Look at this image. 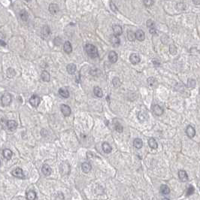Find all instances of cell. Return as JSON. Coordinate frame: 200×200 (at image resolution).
<instances>
[{
    "label": "cell",
    "instance_id": "obj_3",
    "mask_svg": "<svg viewBox=\"0 0 200 200\" xmlns=\"http://www.w3.org/2000/svg\"><path fill=\"white\" fill-rule=\"evenodd\" d=\"M11 175L15 178L23 179L25 178V175L23 174V171L21 168H16L15 169L11 171Z\"/></svg>",
    "mask_w": 200,
    "mask_h": 200
},
{
    "label": "cell",
    "instance_id": "obj_13",
    "mask_svg": "<svg viewBox=\"0 0 200 200\" xmlns=\"http://www.w3.org/2000/svg\"><path fill=\"white\" fill-rule=\"evenodd\" d=\"M178 177L182 182H186L188 180V175L184 170H180L178 171Z\"/></svg>",
    "mask_w": 200,
    "mask_h": 200
},
{
    "label": "cell",
    "instance_id": "obj_25",
    "mask_svg": "<svg viewBox=\"0 0 200 200\" xmlns=\"http://www.w3.org/2000/svg\"><path fill=\"white\" fill-rule=\"evenodd\" d=\"M102 150L105 154H109L111 152L112 148H111V145L108 142H104L102 144Z\"/></svg>",
    "mask_w": 200,
    "mask_h": 200
},
{
    "label": "cell",
    "instance_id": "obj_44",
    "mask_svg": "<svg viewBox=\"0 0 200 200\" xmlns=\"http://www.w3.org/2000/svg\"><path fill=\"white\" fill-rule=\"evenodd\" d=\"M147 26H148V28H151L153 26H155L154 23V21H152V20H148L147 21Z\"/></svg>",
    "mask_w": 200,
    "mask_h": 200
},
{
    "label": "cell",
    "instance_id": "obj_19",
    "mask_svg": "<svg viewBox=\"0 0 200 200\" xmlns=\"http://www.w3.org/2000/svg\"><path fill=\"white\" fill-rule=\"evenodd\" d=\"M113 32H114V35L119 36L122 34L123 32V30L122 27L119 25H114L113 26Z\"/></svg>",
    "mask_w": 200,
    "mask_h": 200
},
{
    "label": "cell",
    "instance_id": "obj_51",
    "mask_svg": "<svg viewBox=\"0 0 200 200\" xmlns=\"http://www.w3.org/2000/svg\"><path fill=\"white\" fill-rule=\"evenodd\" d=\"M0 166H1V160H0Z\"/></svg>",
    "mask_w": 200,
    "mask_h": 200
},
{
    "label": "cell",
    "instance_id": "obj_39",
    "mask_svg": "<svg viewBox=\"0 0 200 200\" xmlns=\"http://www.w3.org/2000/svg\"><path fill=\"white\" fill-rule=\"evenodd\" d=\"M7 75L8 78H13L15 75V69L11 68H9L7 70Z\"/></svg>",
    "mask_w": 200,
    "mask_h": 200
},
{
    "label": "cell",
    "instance_id": "obj_2",
    "mask_svg": "<svg viewBox=\"0 0 200 200\" xmlns=\"http://www.w3.org/2000/svg\"><path fill=\"white\" fill-rule=\"evenodd\" d=\"M11 101H12L11 95L8 93H4L3 96L1 98V102H2V104L3 106H8L11 103Z\"/></svg>",
    "mask_w": 200,
    "mask_h": 200
},
{
    "label": "cell",
    "instance_id": "obj_41",
    "mask_svg": "<svg viewBox=\"0 0 200 200\" xmlns=\"http://www.w3.org/2000/svg\"><path fill=\"white\" fill-rule=\"evenodd\" d=\"M53 44L56 46H59L62 44V38H60L59 37L55 38L54 41H53Z\"/></svg>",
    "mask_w": 200,
    "mask_h": 200
},
{
    "label": "cell",
    "instance_id": "obj_43",
    "mask_svg": "<svg viewBox=\"0 0 200 200\" xmlns=\"http://www.w3.org/2000/svg\"><path fill=\"white\" fill-rule=\"evenodd\" d=\"M110 7H111V9L114 12V13H117L118 11V8L116 7V5H114V3L111 1L110 2Z\"/></svg>",
    "mask_w": 200,
    "mask_h": 200
},
{
    "label": "cell",
    "instance_id": "obj_7",
    "mask_svg": "<svg viewBox=\"0 0 200 200\" xmlns=\"http://www.w3.org/2000/svg\"><path fill=\"white\" fill-rule=\"evenodd\" d=\"M186 134L190 139H193V137L196 135V130L193 126L189 125L186 129Z\"/></svg>",
    "mask_w": 200,
    "mask_h": 200
},
{
    "label": "cell",
    "instance_id": "obj_10",
    "mask_svg": "<svg viewBox=\"0 0 200 200\" xmlns=\"http://www.w3.org/2000/svg\"><path fill=\"white\" fill-rule=\"evenodd\" d=\"M6 125L10 131H14L17 127V123L15 120H8Z\"/></svg>",
    "mask_w": 200,
    "mask_h": 200
},
{
    "label": "cell",
    "instance_id": "obj_11",
    "mask_svg": "<svg viewBox=\"0 0 200 200\" xmlns=\"http://www.w3.org/2000/svg\"><path fill=\"white\" fill-rule=\"evenodd\" d=\"M59 6L56 3H52L49 5V11L51 15H56L59 11Z\"/></svg>",
    "mask_w": 200,
    "mask_h": 200
},
{
    "label": "cell",
    "instance_id": "obj_42",
    "mask_svg": "<svg viewBox=\"0 0 200 200\" xmlns=\"http://www.w3.org/2000/svg\"><path fill=\"white\" fill-rule=\"evenodd\" d=\"M144 4L145 6L150 7L154 5V0H144Z\"/></svg>",
    "mask_w": 200,
    "mask_h": 200
},
{
    "label": "cell",
    "instance_id": "obj_33",
    "mask_svg": "<svg viewBox=\"0 0 200 200\" xmlns=\"http://www.w3.org/2000/svg\"><path fill=\"white\" fill-rule=\"evenodd\" d=\"M148 83L149 86L151 87H156V86L157 85V81H156V80L154 78H153V77L149 78L148 79Z\"/></svg>",
    "mask_w": 200,
    "mask_h": 200
},
{
    "label": "cell",
    "instance_id": "obj_15",
    "mask_svg": "<svg viewBox=\"0 0 200 200\" xmlns=\"http://www.w3.org/2000/svg\"><path fill=\"white\" fill-rule=\"evenodd\" d=\"M51 168L50 167L49 165L47 164H44L42 165V172L44 173V175L46 176H49L51 174Z\"/></svg>",
    "mask_w": 200,
    "mask_h": 200
},
{
    "label": "cell",
    "instance_id": "obj_20",
    "mask_svg": "<svg viewBox=\"0 0 200 200\" xmlns=\"http://www.w3.org/2000/svg\"><path fill=\"white\" fill-rule=\"evenodd\" d=\"M42 36L45 38H47V37H50V36H51V30H50V28H49L47 26H45L42 28Z\"/></svg>",
    "mask_w": 200,
    "mask_h": 200
},
{
    "label": "cell",
    "instance_id": "obj_12",
    "mask_svg": "<svg viewBox=\"0 0 200 200\" xmlns=\"http://www.w3.org/2000/svg\"><path fill=\"white\" fill-rule=\"evenodd\" d=\"M108 59H109V61L111 62V63H115L118 61V53L115 51H112L109 53Z\"/></svg>",
    "mask_w": 200,
    "mask_h": 200
},
{
    "label": "cell",
    "instance_id": "obj_34",
    "mask_svg": "<svg viewBox=\"0 0 200 200\" xmlns=\"http://www.w3.org/2000/svg\"><path fill=\"white\" fill-rule=\"evenodd\" d=\"M127 38L130 42H134L135 40V34L131 30L128 31L127 32Z\"/></svg>",
    "mask_w": 200,
    "mask_h": 200
},
{
    "label": "cell",
    "instance_id": "obj_21",
    "mask_svg": "<svg viewBox=\"0 0 200 200\" xmlns=\"http://www.w3.org/2000/svg\"><path fill=\"white\" fill-rule=\"evenodd\" d=\"M76 66H75V64L74 63H70V64H68L66 67V69H67V72H68V73L70 74H73L75 73V72H76Z\"/></svg>",
    "mask_w": 200,
    "mask_h": 200
},
{
    "label": "cell",
    "instance_id": "obj_28",
    "mask_svg": "<svg viewBox=\"0 0 200 200\" xmlns=\"http://www.w3.org/2000/svg\"><path fill=\"white\" fill-rule=\"evenodd\" d=\"M160 193L163 195H168L170 193V189L169 188V187L165 184H163L160 187Z\"/></svg>",
    "mask_w": 200,
    "mask_h": 200
},
{
    "label": "cell",
    "instance_id": "obj_14",
    "mask_svg": "<svg viewBox=\"0 0 200 200\" xmlns=\"http://www.w3.org/2000/svg\"><path fill=\"white\" fill-rule=\"evenodd\" d=\"M138 118H139V120L140 121H141V122H144V121H145L146 120H148V114L147 111H140V112L139 113Z\"/></svg>",
    "mask_w": 200,
    "mask_h": 200
},
{
    "label": "cell",
    "instance_id": "obj_47",
    "mask_svg": "<svg viewBox=\"0 0 200 200\" xmlns=\"http://www.w3.org/2000/svg\"><path fill=\"white\" fill-rule=\"evenodd\" d=\"M63 195V193H59L57 195V197H56V200H64V196H62L61 198H60V196Z\"/></svg>",
    "mask_w": 200,
    "mask_h": 200
},
{
    "label": "cell",
    "instance_id": "obj_50",
    "mask_svg": "<svg viewBox=\"0 0 200 200\" xmlns=\"http://www.w3.org/2000/svg\"><path fill=\"white\" fill-rule=\"evenodd\" d=\"M162 200H169V199H167V198H164V199H163Z\"/></svg>",
    "mask_w": 200,
    "mask_h": 200
},
{
    "label": "cell",
    "instance_id": "obj_35",
    "mask_svg": "<svg viewBox=\"0 0 200 200\" xmlns=\"http://www.w3.org/2000/svg\"><path fill=\"white\" fill-rule=\"evenodd\" d=\"M68 165V164L67 163H62V165H61V166H60V171H61V173H62L63 175H64V171H68V172L70 171V168L66 169V166Z\"/></svg>",
    "mask_w": 200,
    "mask_h": 200
},
{
    "label": "cell",
    "instance_id": "obj_46",
    "mask_svg": "<svg viewBox=\"0 0 200 200\" xmlns=\"http://www.w3.org/2000/svg\"><path fill=\"white\" fill-rule=\"evenodd\" d=\"M152 62H153V63L155 66H160V62L157 59H154Z\"/></svg>",
    "mask_w": 200,
    "mask_h": 200
},
{
    "label": "cell",
    "instance_id": "obj_4",
    "mask_svg": "<svg viewBox=\"0 0 200 200\" xmlns=\"http://www.w3.org/2000/svg\"><path fill=\"white\" fill-rule=\"evenodd\" d=\"M40 102H41V99L39 98V96H38L36 95L32 96L31 98L30 99V103L33 107H36V108L38 107L39 105Z\"/></svg>",
    "mask_w": 200,
    "mask_h": 200
},
{
    "label": "cell",
    "instance_id": "obj_29",
    "mask_svg": "<svg viewBox=\"0 0 200 200\" xmlns=\"http://www.w3.org/2000/svg\"><path fill=\"white\" fill-rule=\"evenodd\" d=\"M149 146L152 149H156L158 148V144L154 138H150L148 140Z\"/></svg>",
    "mask_w": 200,
    "mask_h": 200
},
{
    "label": "cell",
    "instance_id": "obj_9",
    "mask_svg": "<svg viewBox=\"0 0 200 200\" xmlns=\"http://www.w3.org/2000/svg\"><path fill=\"white\" fill-rule=\"evenodd\" d=\"M135 34V38L139 41V42H143L145 38V34L144 32V31L141 30H139L136 31Z\"/></svg>",
    "mask_w": 200,
    "mask_h": 200
},
{
    "label": "cell",
    "instance_id": "obj_17",
    "mask_svg": "<svg viewBox=\"0 0 200 200\" xmlns=\"http://www.w3.org/2000/svg\"><path fill=\"white\" fill-rule=\"evenodd\" d=\"M110 41H111V43L112 44L113 46L114 47H118L120 45V38H118V36H111V38H110Z\"/></svg>",
    "mask_w": 200,
    "mask_h": 200
},
{
    "label": "cell",
    "instance_id": "obj_6",
    "mask_svg": "<svg viewBox=\"0 0 200 200\" xmlns=\"http://www.w3.org/2000/svg\"><path fill=\"white\" fill-rule=\"evenodd\" d=\"M60 109H61L62 113L63 114V115L66 116V117L69 116L71 114V113H72L70 107L68 105H62L61 107H60Z\"/></svg>",
    "mask_w": 200,
    "mask_h": 200
},
{
    "label": "cell",
    "instance_id": "obj_16",
    "mask_svg": "<svg viewBox=\"0 0 200 200\" xmlns=\"http://www.w3.org/2000/svg\"><path fill=\"white\" fill-rule=\"evenodd\" d=\"M81 169L84 173H88L92 169L91 164L88 162H84L81 164Z\"/></svg>",
    "mask_w": 200,
    "mask_h": 200
},
{
    "label": "cell",
    "instance_id": "obj_49",
    "mask_svg": "<svg viewBox=\"0 0 200 200\" xmlns=\"http://www.w3.org/2000/svg\"><path fill=\"white\" fill-rule=\"evenodd\" d=\"M193 2L195 5H199L200 0H193Z\"/></svg>",
    "mask_w": 200,
    "mask_h": 200
},
{
    "label": "cell",
    "instance_id": "obj_36",
    "mask_svg": "<svg viewBox=\"0 0 200 200\" xmlns=\"http://www.w3.org/2000/svg\"><path fill=\"white\" fill-rule=\"evenodd\" d=\"M112 84H113V85H114V87H119L120 85H121V82L120 81V79H119L118 78H114V79H113V81H112Z\"/></svg>",
    "mask_w": 200,
    "mask_h": 200
},
{
    "label": "cell",
    "instance_id": "obj_37",
    "mask_svg": "<svg viewBox=\"0 0 200 200\" xmlns=\"http://www.w3.org/2000/svg\"><path fill=\"white\" fill-rule=\"evenodd\" d=\"M195 86H196V81L194 79H192V78L188 79L187 87H190V88H193V87H195Z\"/></svg>",
    "mask_w": 200,
    "mask_h": 200
},
{
    "label": "cell",
    "instance_id": "obj_38",
    "mask_svg": "<svg viewBox=\"0 0 200 200\" xmlns=\"http://www.w3.org/2000/svg\"><path fill=\"white\" fill-rule=\"evenodd\" d=\"M194 191H195V189H194V187H193L192 185H190L189 186V187H188V189H187V196H191V195H193V193H194Z\"/></svg>",
    "mask_w": 200,
    "mask_h": 200
},
{
    "label": "cell",
    "instance_id": "obj_18",
    "mask_svg": "<svg viewBox=\"0 0 200 200\" xmlns=\"http://www.w3.org/2000/svg\"><path fill=\"white\" fill-rule=\"evenodd\" d=\"M26 197L27 200H36L37 198V195L34 190H30L26 193Z\"/></svg>",
    "mask_w": 200,
    "mask_h": 200
},
{
    "label": "cell",
    "instance_id": "obj_40",
    "mask_svg": "<svg viewBox=\"0 0 200 200\" xmlns=\"http://www.w3.org/2000/svg\"><path fill=\"white\" fill-rule=\"evenodd\" d=\"M169 52H170L171 54H172V55H174V54H175L176 53V52H177V48H176V47H175V45H170L169 46Z\"/></svg>",
    "mask_w": 200,
    "mask_h": 200
},
{
    "label": "cell",
    "instance_id": "obj_27",
    "mask_svg": "<svg viewBox=\"0 0 200 200\" xmlns=\"http://www.w3.org/2000/svg\"><path fill=\"white\" fill-rule=\"evenodd\" d=\"M59 95L63 98H68L69 97V92L66 88H60L59 89Z\"/></svg>",
    "mask_w": 200,
    "mask_h": 200
},
{
    "label": "cell",
    "instance_id": "obj_45",
    "mask_svg": "<svg viewBox=\"0 0 200 200\" xmlns=\"http://www.w3.org/2000/svg\"><path fill=\"white\" fill-rule=\"evenodd\" d=\"M149 29H150V30H149V32H150V34H152V35H156V34L157 33V31H156V29L155 28V26H153V27L149 28Z\"/></svg>",
    "mask_w": 200,
    "mask_h": 200
},
{
    "label": "cell",
    "instance_id": "obj_1",
    "mask_svg": "<svg viewBox=\"0 0 200 200\" xmlns=\"http://www.w3.org/2000/svg\"><path fill=\"white\" fill-rule=\"evenodd\" d=\"M85 51L88 54V56L91 58H96L99 55L98 50L96 47V46L91 44H87L85 46Z\"/></svg>",
    "mask_w": 200,
    "mask_h": 200
},
{
    "label": "cell",
    "instance_id": "obj_31",
    "mask_svg": "<svg viewBox=\"0 0 200 200\" xmlns=\"http://www.w3.org/2000/svg\"><path fill=\"white\" fill-rule=\"evenodd\" d=\"M114 129L118 133H122L123 130V128L122 125L120 124V123L118 122V121H114Z\"/></svg>",
    "mask_w": 200,
    "mask_h": 200
},
{
    "label": "cell",
    "instance_id": "obj_5",
    "mask_svg": "<svg viewBox=\"0 0 200 200\" xmlns=\"http://www.w3.org/2000/svg\"><path fill=\"white\" fill-rule=\"evenodd\" d=\"M129 60H130L132 64L136 65V64L140 63L141 59H140V57L138 53H132L129 57Z\"/></svg>",
    "mask_w": 200,
    "mask_h": 200
},
{
    "label": "cell",
    "instance_id": "obj_48",
    "mask_svg": "<svg viewBox=\"0 0 200 200\" xmlns=\"http://www.w3.org/2000/svg\"><path fill=\"white\" fill-rule=\"evenodd\" d=\"M0 45L2 46V47H5V46H6V43H5V42L2 41V40H0Z\"/></svg>",
    "mask_w": 200,
    "mask_h": 200
},
{
    "label": "cell",
    "instance_id": "obj_30",
    "mask_svg": "<svg viewBox=\"0 0 200 200\" xmlns=\"http://www.w3.org/2000/svg\"><path fill=\"white\" fill-rule=\"evenodd\" d=\"M41 77H42V79L45 82H48L50 81V78H51V75H50V74H49L47 71L42 72Z\"/></svg>",
    "mask_w": 200,
    "mask_h": 200
},
{
    "label": "cell",
    "instance_id": "obj_22",
    "mask_svg": "<svg viewBox=\"0 0 200 200\" xmlns=\"http://www.w3.org/2000/svg\"><path fill=\"white\" fill-rule=\"evenodd\" d=\"M63 50L66 53H71L72 51V47L69 42H66L63 45Z\"/></svg>",
    "mask_w": 200,
    "mask_h": 200
},
{
    "label": "cell",
    "instance_id": "obj_26",
    "mask_svg": "<svg viewBox=\"0 0 200 200\" xmlns=\"http://www.w3.org/2000/svg\"><path fill=\"white\" fill-rule=\"evenodd\" d=\"M93 93H94V95L96 96L99 97V98H102L103 96V93H102V90L100 87H95L94 89H93Z\"/></svg>",
    "mask_w": 200,
    "mask_h": 200
},
{
    "label": "cell",
    "instance_id": "obj_52",
    "mask_svg": "<svg viewBox=\"0 0 200 200\" xmlns=\"http://www.w3.org/2000/svg\"><path fill=\"white\" fill-rule=\"evenodd\" d=\"M25 1H30V0H25Z\"/></svg>",
    "mask_w": 200,
    "mask_h": 200
},
{
    "label": "cell",
    "instance_id": "obj_32",
    "mask_svg": "<svg viewBox=\"0 0 200 200\" xmlns=\"http://www.w3.org/2000/svg\"><path fill=\"white\" fill-rule=\"evenodd\" d=\"M20 16L21 20H23V21H26V20H28V18H29V15H28V13H27L25 10L20 11Z\"/></svg>",
    "mask_w": 200,
    "mask_h": 200
},
{
    "label": "cell",
    "instance_id": "obj_23",
    "mask_svg": "<svg viewBox=\"0 0 200 200\" xmlns=\"http://www.w3.org/2000/svg\"><path fill=\"white\" fill-rule=\"evenodd\" d=\"M2 154H3V156H4L5 159H7V160H11V157H12V156H13V153H12V151H11L10 149L6 148L3 150Z\"/></svg>",
    "mask_w": 200,
    "mask_h": 200
},
{
    "label": "cell",
    "instance_id": "obj_8",
    "mask_svg": "<svg viewBox=\"0 0 200 200\" xmlns=\"http://www.w3.org/2000/svg\"><path fill=\"white\" fill-rule=\"evenodd\" d=\"M152 109H153L154 113L156 116H161L164 112L163 108L161 106H160L159 105H154L152 107Z\"/></svg>",
    "mask_w": 200,
    "mask_h": 200
},
{
    "label": "cell",
    "instance_id": "obj_24",
    "mask_svg": "<svg viewBox=\"0 0 200 200\" xmlns=\"http://www.w3.org/2000/svg\"><path fill=\"white\" fill-rule=\"evenodd\" d=\"M133 145L134 147L136 149H141L143 146V141L141 139H134L133 141Z\"/></svg>",
    "mask_w": 200,
    "mask_h": 200
}]
</instances>
